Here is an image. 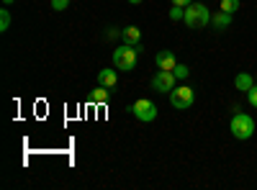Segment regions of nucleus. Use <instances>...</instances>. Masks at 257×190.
Wrapping results in <instances>:
<instances>
[{
  "label": "nucleus",
  "instance_id": "obj_1",
  "mask_svg": "<svg viewBox=\"0 0 257 190\" xmlns=\"http://www.w3.org/2000/svg\"><path fill=\"white\" fill-rule=\"evenodd\" d=\"M139 52H142V47L121 44L118 49H113V67L121 70V72H132L139 62Z\"/></svg>",
  "mask_w": 257,
  "mask_h": 190
},
{
  "label": "nucleus",
  "instance_id": "obj_2",
  "mask_svg": "<svg viewBox=\"0 0 257 190\" xmlns=\"http://www.w3.org/2000/svg\"><path fill=\"white\" fill-rule=\"evenodd\" d=\"M183 21H185L188 29H206V26L211 24V13H208V8H206L203 3H190V6L185 8Z\"/></svg>",
  "mask_w": 257,
  "mask_h": 190
},
{
  "label": "nucleus",
  "instance_id": "obj_3",
  "mask_svg": "<svg viewBox=\"0 0 257 190\" xmlns=\"http://www.w3.org/2000/svg\"><path fill=\"white\" fill-rule=\"evenodd\" d=\"M229 131H231L234 139H239V141L252 139V134H254V121H252V116H247V113H234V118H231V123H229Z\"/></svg>",
  "mask_w": 257,
  "mask_h": 190
},
{
  "label": "nucleus",
  "instance_id": "obj_4",
  "mask_svg": "<svg viewBox=\"0 0 257 190\" xmlns=\"http://www.w3.org/2000/svg\"><path fill=\"white\" fill-rule=\"evenodd\" d=\"M128 111H132L139 121H144V123H152V121L157 118V113H160L157 105H155L152 100H147V98H139V100H137Z\"/></svg>",
  "mask_w": 257,
  "mask_h": 190
},
{
  "label": "nucleus",
  "instance_id": "obj_5",
  "mask_svg": "<svg viewBox=\"0 0 257 190\" xmlns=\"http://www.w3.org/2000/svg\"><path fill=\"white\" fill-rule=\"evenodd\" d=\"M170 105L173 108H178V111H185V108H190L193 105V88H188V85H175L173 88V93H170Z\"/></svg>",
  "mask_w": 257,
  "mask_h": 190
},
{
  "label": "nucleus",
  "instance_id": "obj_6",
  "mask_svg": "<svg viewBox=\"0 0 257 190\" xmlns=\"http://www.w3.org/2000/svg\"><path fill=\"white\" fill-rule=\"evenodd\" d=\"M178 77L173 75V70H157V75L152 77V88L157 93H173Z\"/></svg>",
  "mask_w": 257,
  "mask_h": 190
},
{
  "label": "nucleus",
  "instance_id": "obj_7",
  "mask_svg": "<svg viewBox=\"0 0 257 190\" xmlns=\"http://www.w3.org/2000/svg\"><path fill=\"white\" fill-rule=\"evenodd\" d=\"M155 62H157V67H160V70H175V65H178L175 54L170 52V49H162V52H157Z\"/></svg>",
  "mask_w": 257,
  "mask_h": 190
},
{
  "label": "nucleus",
  "instance_id": "obj_8",
  "mask_svg": "<svg viewBox=\"0 0 257 190\" xmlns=\"http://www.w3.org/2000/svg\"><path fill=\"white\" fill-rule=\"evenodd\" d=\"M121 39H123V44L139 47V44H142V29H139V26H126V29L121 31Z\"/></svg>",
  "mask_w": 257,
  "mask_h": 190
},
{
  "label": "nucleus",
  "instance_id": "obj_9",
  "mask_svg": "<svg viewBox=\"0 0 257 190\" xmlns=\"http://www.w3.org/2000/svg\"><path fill=\"white\" fill-rule=\"evenodd\" d=\"M211 24H213V29H216V31L229 29V26H231V13H226V11L213 13V16H211Z\"/></svg>",
  "mask_w": 257,
  "mask_h": 190
},
{
  "label": "nucleus",
  "instance_id": "obj_10",
  "mask_svg": "<svg viewBox=\"0 0 257 190\" xmlns=\"http://www.w3.org/2000/svg\"><path fill=\"white\" fill-rule=\"evenodd\" d=\"M98 82H100V85H105V88H116V82H118L116 70H100L98 72Z\"/></svg>",
  "mask_w": 257,
  "mask_h": 190
},
{
  "label": "nucleus",
  "instance_id": "obj_11",
  "mask_svg": "<svg viewBox=\"0 0 257 190\" xmlns=\"http://www.w3.org/2000/svg\"><path fill=\"white\" fill-rule=\"evenodd\" d=\"M234 85H237V90L247 93V90H252V88H254V77H252V75H247V72H242V75H237Z\"/></svg>",
  "mask_w": 257,
  "mask_h": 190
},
{
  "label": "nucleus",
  "instance_id": "obj_12",
  "mask_svg": "<svg viewBox=\"0 0 257 190\" xmlns=\"http://www.w3.org/2000/svg\"><path fill=\"white\" fill-rule=\"evenodd\" d=\"M108 95H111V88L100 85V88H95V90L90 93V100H93V103H105V100H108Z\"/></svg>",
  "mask_w": 257,
  "mask_h": 190
},
{
  "label": "nucleus",
  "instance_id": "obj_13",
  "mask_svg": "<svg viewBox=\"0 0 257 190\" xmlns=\"http://www.w3.org/2000/svg\"><path fill=\"white\" fill-rule=\"evenodd\" d=\"M239 6H242L239 0H221V11H226V13H231V16L239 11Z\"/></svg>",
  "mask_w": 257,
  "mask_h": 190
},
{
  "label": "nucleus",
  "instance_id": "obj_14",
  "mask_svg": "<svg viewBox=\"0 0 257 190\" xmlns=\"http://www.w3.org/2000/svg\"><path fill=\"white\" fill-rule=\"evenodd\" d=\"M8 29H11V11L3 8L0 11V31H8Z\"/></svg>",
  "mask_w": 257,
  "mask_h": 190
},
{
  "label": "nucleus",
  "instance_id": "obj_15",
  "mask_svg": "<svg viewBox=\"0 0 257 190\" xmlns=\"http://www.w3.org/2000/svg\"><path fill=\"white\" fill-rule=\"evenodd\" d=\"M173 75H175L178 80H185V77L190 75V70H188L185 65H175V70H173Z\"/></svg>",
  "mask_w": 257,
  "mask_h": 190
},
{
  "label": "nucleus",
  "instance_id": "obj_16",
  "mask_svg": "<svg viewBox=\"0 0 257 190\" xmlns=\"http://www.w3.org/2000/svg\"><path fill=\"white\" fill-rule=\"evenodd\" d=\"M185 16V8H180V6H173V11H170V21H180Z\"/></svg>",
  "mask_w": 257,
  "mask_h": 190
},
{
  "label": "nucleus",
  "instance_id": "obj_17",
  "mask_svg": "<svg viewBox=\"0 0 257 190\" xmlns=\"http://www.w3.org/2000/svg\"><path fill=\"white\" fill-rule=\"evenodd\" d=\"M247 100H249L252 108H257V85H254L252 90H247Z\"/></svg>",
  "mask_w": 257,
  "mask_h": 190
},
{
  "label": "nucleus",
  "instance_id": "obj_18",
  "mask_svg": "<svg viewBox=\"0 0 257 190\" xmlns=\"http://www.w3.org/2000/svg\"><path fill=\"white\" fill-rule=\"evenodd\" d=\"M67 6H70V0H52V8L54 11H64Z\"/></svg>",
  "mask_w": 257,
  "mask_h": 190
},
{
  "label": "nucleus",
  "instance_id": "obj_19",
  "mask_svg": "<svg viewBox=\"0 0 257 190\" xmlns=\"http://www.w3.org/2000/svg\"><path fill=\"white\" fill-rule=\"evenodd\" d=\"M170 3H173V6H180V8H188L193 0H170Z\"/></svg>",
  "mask_w": 257,
  "mask_h": 190
},
{
  "label": "nucleus",
  "instance_id": "obj_20",
  "mask_svg": "<svg viewBox=\"0 0 257 190\" xmlns=\"http://www.w3.org/2000/svg\"><path fill=\"white\" fill-rule=\"evenodd\" d=\"M3 3H6V6H13V3H16V0H3Z\"/></svg>",
  "mask_w": 257,
  "mask_h": 190
},
{
  "label": "nucleus",
  "instance_id": "obj_21",
  "mask_svg": "<svg viewBox=\"0 0 257 190\" xmlns=\"http://www.w3.org/2000/svg\"><path fill=\"white\" fill-rule=\"evenodd\" d=\"M128 3H134V6H139V3H142V0H128Z\"/></svg>",
  "mask_w": 257,
  "mask_h": 190
}]
</instances>
